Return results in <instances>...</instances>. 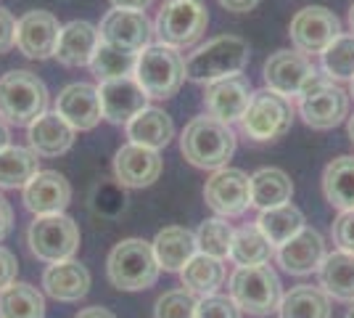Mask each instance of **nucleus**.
<instances>
[{
  "mask_svg": "<svg viewBox=\"0 0 354 318\" xmlns=\"http://www.w3.org/2000/svg\"><path fill=\"white\" fill-rule=\"evenodd\" d=\"M180 152L198 170H222L236 154V133L212 114L193 117L180 136Z\"/></svg>",
  "mask_w": 354,
  "mask_h": 318,
  "instance_id": "obj_1",
  "label": "nucleus"
},
{
  "mask_svg": "<svg viewBox=\"0 0 354 318\" xmlns=\"http://www.w3.org/2000/svg\"><path fill=\"white\" fill-rule=\"evenodd\" d=\"M251 48L243 37L238 35H220L212 37L209 43L198 46L191 56L185 59V75L193 82H217L222 77L241 75L249 64Z\"/></svg>",
  "mask_w": 354,
  "mask_h": 318,
  "instance_id": "obj_2",
  "label": "nucleus"
},
{
  "mask_svg": "<svg viewBox=\"0 0 354 318\" xmlns=\"http://www.w3.org/2000/svg\"><path fill=\"white\" fill-rule=\"evenodd\" d=\"M48 112V88L30 69H14L0 77V120L30 127Z\"/></svg>",
  "mask_w": 354,
  "mask_h": 318,
  "instance_id": "obj_3",
  "label": "nucleus"
},
{
  "mask_svg": "<svg viewBox=\"0 0 354 318\" xmlns=\"http://www.w3.org/2000/svg\"><path fill=\"white\" fill-rule=\"evenodd\" d=\"M159 263L153 255V247L146 239H122L106 258V273L111 287L122 292H140L156 284Z\"/></svg>",
  "mask_w": 354,
  "mask_h": 318,
  "instance_id": "obj_4",
  "label": "nucleus"
},
{
  "mask_svg": "<svg viewBox=\"0 0 354 318\" xmlns=\"http://www.w3.org/2000/svg\"><path fill=\"white\" fill-rule=\"evenodd\" d=\"M133 77L140 82L148 98H172L185 82V59L172 46H148L138 53Z\"/></svg>",
  "mask_w": 354,
  "mask_h": 318,
  "instance_id": "obj_5",
  "label": "nucleus"
},
{
  "mask_svg": "<svg viewBox=\"0 0 354 318\" xmlns=\"http://www.w3.org/2000/svg\"><path fill=\"white\" fill-rule=\"evenodd\" d=\"M230 297L233 303L241 308V313L249 316H270L278 310L283 300V289L278 273L270 265H246V268H236L230 276Z\"/></svg>",
  "mask_w": 354,
  "mask_h": 318,
  "instance_id": "obj_6",
  "label": "nucleus"
},
{
  "mask_svg": "<svg viewBox=\"0 0 354 318\" xmlns=\"http://www.w3.org/2000/svg\"><path fill=\"white\" fill-rule=\"evenodd\" d=\"M209 27V11L204 0H164L153 32L162 46L191 48L201 40Z\"/></svg>",
  "mask_w": 354,
  "mask_h": 318,
  "instance_id": "obj_7",
  "label": "nucleus"
},
{
  "mask_svg": "<svg viewBox=\"0 0 354 318\" xmlns=\"http://www.w3.org/2000/svg\"><path fill=\"white\" fill-rule=\"evenodd\" d=\"M296 98H299V114L312 130H330L349 114V93L320 72L312 77Z\"/></svg>",
  "mask_w": 354,
  "mask_h": 318,
  "instance_id": "obj_8",
  "label": "nucleus"
},
{
  "mask_svg": "<svg viewBox=\"0 0 354 318\" xmlns=\"http://www.w3.org/2000/svg\"><path fill=\"white\" fill-rule=\"evenodd\" d=\"M291 122H294L291 98L265 88L251 96V104L241 120V130L254 143H272L291 130Z\"/></svg>",
  "mask_w": 354,
  "mask_h": 318,
  "instance_id": "obj_9",
  "label": "nucleus"
},
{
  "mask_svg": "<svg viewBox=\"0 0 354 318\" xmlns=\"http://www.w3.org/2000/svg\"><path fill=\"white\" fill-rule=\"evenodd\" d=\"M80 226L69 215H37L27 231V244L32 255L43 263H61L72 260L80 249Z\"/></svg>",
  "mask_w": 354,
  "mask_h": 318,
  "instance_id": "obj_10",
  "label": "nucleus"
},
{
  "mask_svg": "<svg viewBox=\"0 0 354 318\" xmlns=\"http://www.w3.org/2000/svg\"><path fill=\"white\" fill-rule=\"evenodd\" d=\"M288 35H291V43L299 53L315 56V53H323L325 48L339 37L341 21L339 16L325 6H307V8L296 11V16L291 19V27H288Z\"/></svg>",
  "mask_w": 354,
  "mask_h": 318,
  "instance_id": "obj_11",
  "label": "nucleus"
},
{
  "mask_svg": "<svg viewBox=\"0 0 354 318\" xmlns=\"http://www.w3.org/2000/svg\"><path fill=\"white\" fill-rule=\"evenodd\" d=\"M204 199L220 218H238L251 207V175L238 167L214 170L204 186Z\"/></svg>",
  "mask_w": 354,
  "mask_h": 318,
  "instance_id": "obj_12",
  "label": "nucleus"
},
{
  "mask_svg": "<svg viewBox=\"0 0 354 318\" xmlns=\"http://www.w3.org/2000/svg\"><path fill=\"white\" fill-rule=\"evenodd\" d=\"M101 43L124 48L140 53L143 48L151 46L153 37V24L148 21L146 11H135V8H111L98 24Z\"/></svg>",
  "mask_w": 354,
  "mask_h": 318,
  "instance_id": "obj_13",
  "label": "nucleus"
},
{
  "mask_svg": "<svg viewBox=\"0 0 354 318\" xmlns=\"http://www.w3.org/2000/svg\"><path fill=\"white\" fill-rule=\"evenodd\" d=\"M315 75H317V69H315L312 59L299 51H275L262 67L265 85L286 98L299 96Z\"/></svg>",
  "mask_w": 354,
  "mask_h": 318,
  "instance_id": "obj_14",
  "label": "nucleus"
},
{
  "mask_svg": "<svg viewBox=\"0 0 354 318\" xmlns=\"http://www.w3.org/2000/svg\"><path fill=\"white\" fill-rule=\"evenodd\" d=\"M61 24L50 11H27L16 21V48L27 59H50L56 53Z\"/></svg>",
  "mask_w": 354,
  "mask_h": 318,
  "instance_id": "obj_15",
  "label": "nucleus"
},
{
  "mask_svg": "<svg viewBox=\"0 0 354 318\" xmlns=\"http://www.w3.org/2000/svg\"><path fill=\"white\" fill-rule=\"evenodd\" d=\"M98 98H101L104 120H109L111 125H127L135 114H140L148 106L146 91L140 88V82L133 75L101 82Z\"/></svg>",
  "mask_w": 354,
  "mask_h": 318,
  "instance_id": "obj_16",
  "label": "nucleus"
},
{
  "mask_svg": "<svg viewBox=\"0 0 354 318\" xmlns=\"http://www.w3.org/2000/svg\"><path fill=\"white\" fill-rule=\"evenodd\" d=\"M251 82L243 75L233 77H222L217 82H209L207 91H204V106L209 109V114L214 120L225 122V125H233L241 122L246 109L251 104Z\"/></svg>",
  "mask_w": 354,
  "mask_h": 318,
  "instance_id": "obj_17",
  "label": "nucleus"
},
{
  "mask_svg": "<svg viewBox=\"0 0 354 318\" xmlns=\"http://www.w3.org/2000/svg\"><path fill=\"white\" fill-rule=\"evenodd\" d=\"M325 239L315 228H301L294 239H288L275 249V260L286 273L291 276H310L320 271L325 260Z\"/></svg>",
  "mask_w": 354,
  "mask_h": 318,
  "instance_id": "obj_18",
  "label": "nucleus"
},
{
  "mask_svg": "<svg viewBox=\"0 0 354 318\" xmlns=\"http://www.w3.org/2000/svg\"><path fill=\"white\" fill-rule=\"evenodd\" d=\"M56 114L64 117L80 133L93 130L98 122L104 120L98 88L90 85V82H72V85H66L59 93V98H56Z\"/></svg>",
  "mask_w": 354,
  "mask_h": 318,
  "instance_id": "obj_19",
  "label": "nucleus"
},
{
  "mask_svg": "<svg viewBox=\"0 0 354 318\" xmlns=\"http://www.w3.org/2000/svg\"><path fill=\"white\" fill-rule=\"evenodd\" d=\"M162 157L153 149L138 146V143H124L114 154V175L122 186L127 188H146L162 175Z\"/></svg>",
  "mask_w": 354,
  "mask_h": 318,
  "instance_id": "obj_20",
  "label": "nucleus"
},
{
  "mask_svg": "<svg viewBox=\"0 0 354 318\" xmlns=\"http://www.w3.org/2000/svg\"><path fill=\"white\" fill-rule=\"evenodd\" d=\"M24 207L35 215H56L72 202V186L56 170H40L24 188Z\"/></svg>",
  "mask_w": 354,
  "mask_h": 318,
  "instance_id": "obj_21",
  "label": "nucleus"
},
{
  "mask_svg": "<svg viewBox=\"0 0 354 318\" xmlns=\"http://www.w3.org/2000/svg\"><path fill=\"white\" fill-rule=\"evenodd\" d=\"M90 271L80 260L50 263L43 273V289L59 303H80L90 292Z\"/></svg>",
  "mask_w": 354,
  "mask_h": 318,
  "instance_id": "obj_22",
  "label": "nucleus"
},
{
  "mask_svg": "<svg viewBox=\"0 0 354 318\" xmlns=\"http://www.w3.org/2000/svg\"><path fill=\"white\" fill-rule=\"evenodd\" d=\"M101 46V35L98 27H93L90 21H69L61 27L59 43H56V59L64 67H90V61L95 56V51Z\"/></svg>",
  "mask_w": 354,
  "mask_h": 318,
  "instance_id": "obj_23",
  "label": "nucleus"
},
{
  "mask_svg": "<svg viewBox=\"0 0 354 318\" xmlns=\"http://www.w3.org/2000/svg\"><path fill=\"white\" fill-rule=\"evenodd\" d=\"M74 130L69 122L59 117L56 112H45L43 117L32 122L27 127V138H30V149L37 157H61L72 149Z\"/></svg>",
  "mask_w": 354,
  "mask_h": 318,
  "instance_id": "obj_24",
  "label": "nucleus"
},
{
  "mask_svg": "<svg viewBox=\"0 0 354 318\" xmlns=\"http://www.w3.org/2000/svg\"><path fill=\"white\" fill-rule=\"evenodd\" d=\"M124 133L130 138V143L159 152L175 138V122L164 109L146 106L140 114H135L133 120L124 125Z\"/></svg>",
  "mask_w": 354,
  "mask_h": 318,
  "instance_id": "obj_25",
  "label": "nucleus"
},
{
  "mask_svg": "<svg viewBox=\"0 0 354 318\" xmlns=\"http://www.w3.org/2000/svg\"><path fill=\"white\" fill-rule=\"evenodd\" d=\"M151 247H153V255H156L159 268H164V271L169 273H180L188 265V260L198 252L196 233H191L188 228L183 226L162 228L156 233V239L151 242Z\"/></svg>",
  "mask_w": 354,
  "mask_h": 318,
  "instance_id": "obj_26",
  "label": "nucleus"
},
{
  "mask_svg": "<svg viewBox=\"0 0 354 318\" xmlns=\"http://www.w3.org/2000/svg\"><path fill=\"white\" fill-rule=\"evenodd\" d=\"M294 197V183L281 167H262L251 175V207L272 210L288 204Z\"/></svg>",
  "mask_w": 354,
  "mask_h": 318,
  "instance_id": "obj_27",
  "label": "nucleus"
},
{
  "mask_svg": "<svg viewBox=\"0 0 354 318\" xmlns=\"http://www.w3.org/2000/svg\"><path fill=\"white\" fill-rule=\"evenodd\" d=\"M320 287L328 297L341 303H354V255L336 249L325 255L320 265Z\"/></svg>",
  "mask_w": 354,
  "mask_h": 318,
  "instance_id": "obj_28",
  "label": "nucleus"
},
{
  "mask_svg": "<svg viewBox=\"0 0 354 318\" xmlns=\"http://www.w3.org/2000/svg\"><path fill=\"white\" fill-rule=\"evenodd\" d=\"M323 194L339 212L354 210V157L344 154L323 170Z\"/></svg>",
  "mask_w": 354,
  "mask_h": 318,
  "instance_id": "obj_29",
  "label": "nucleus"
},
{
  "mask_svg": "<svg viewBox=\"0 0 354 318\" xmlns=\"http://www.w3.org/2000/svg\"><path fill=\"white\" fill-rule=\"evenodd\" d=\"M225 265L222 260L209 258L204 252H196L188 265L180 271L183 279V287L188 289L196 297H209V294H217V289L225 284Z\"/></svg>",
  "mask_w": 354,
  "mask_h": 318,
  "instance_id": "obj_30",
  "label": "nucleus"
},
{
  "mask_svg": "<svg viewBox=\"0 0 354 318\" xmlns=\"http://www.w3.org/2000/svg\"><path fill=\"white\" fill-rule=\"evenodd\" d=\"M281 318H330V297L323 292V287L301 284L283 294L278 305Z\"/></svg>",
  "mask_w": 354,
  "mask_h": 318,
  "instance_id": "obj_31",
  "label": "nucleus"
},
{
  "mask_svg": "<svg viewBox=\"0 0 354 318\" xmlns=\"http://www.w3.org/2000/svg\"><path fill=\"white\" fill-rule=\"evenodd\" d=\"M37 173L40 159L27 146H6L0 152V188H24Z\"/></svg>",
  "mask_w": 354,
  "mask_h": 318,
  "instance_id": "obj_32",
  "label": "nucleus"
},
{
  "mask_svg": "<svg viewBox=\"0 0 354 318\" xmlns=\"http://www.w3.org/2000/svg\"><path fill=\"white\" fill-rule=\"evenodd\" d=\"M0 318H45L43 292L24 281H14L0 292Z\"/></svg>",
  "mask_w": 354,
  "mask_h": 318,
  "instance_id": "obj_33",
  "label": "nucleus"
},
{
  "mask_svg": "<svg viewBox=\"0 0 354 318\" xmlns=\"http://www.w3.org/2000/svg\"><path fill=\"white\" fill-rule=\"evenodd\" d=\"M257 226L267 236V242L278 249L281 244L294 239L296 233L304 228V215H301L299 207H294L288 202V204L272 207V210H262V215L257 218Z\"/></svg>",
  "mask_w": 354,
  "mask_h": 318,
  "instance_id": "obj_34",
  "label": "nucleus"
},
{
  "mask_svg": "<svg viewBox=\"0 0 354 318\" xmlns=\"http://www.w3.org/2000/svg\"><path fill=\"white\" fill-rule=\"evenodd\" d=\"M272 244L267 242V236L259 231L257 223L251 226L238 228L233 233V244H230V260L236 263L238 268H246V265H265L272 258Z\"/></svg>",
  "mask_w": 354,
  "mask_h": 318,
  "instance_id": "obj_35",
  "label": "nucleus"
},
{
  "mask_svg": "<svg viewBox=\"0 0 354 318\" xmlns=\"http://www.w3.org/2000/svg\"><path fill=\"white\" fill-rule=\"evenodd\" d=\"M135 61H138V53H133V51L101 43L98 51H95V56H93V61H90V69H93V75L98 77V82H106V80L133 75Z\"/></svg>",
  "mask_w": 354,
  "mask_h": 318,
  "instance_id": "obj_36",
  "label": "nucleus"
},
{
  "mask_svg": "<svg viewBox=\"0 0 354 318\" xmlns=\"http://www.w3.org/2000/svg\"><path fill=\"white\" fill-rule=\"evenodd\" d=\"M233 233L236 231L227 223V218H212V220H204L196 231V247H198V252H204L209 258L225 260L230 258Z\"/></svg>",
  "mask_w": 354,
  "mask_h": 318,
  "instance_id": "obj_37",
  "label": "nucleus"
},
{
  "mask_svg": "<svg viewBox=\"0 0 354 318\" xmlns=\"http://www.w3.org/2000/svg\"><path fill=\"white\" fill-rule=\"evenodd\" d=\"M320 59L330 80H354V32H341L320 53Z\"/></svg>",
  "mask_w": 354,
  "mask_h": 318,
  "instance_id": "obj_38",
  "label": "nucleus"
},
{
  "mask_svg": "<svg viewBox=\"0 0 354 318\" xmlns=\"http://www.w3.org/2000/svg\"><path fill=\"white\" fill-rule=\"evenodd\" d=\"M198 297L188 289H169L153 305V318H196Z\"/></svg>",
  "mask_w": 354,
  "mask_h": 318,
  "instance_id": "obj_39",
  "label": "nucleus"
},
{
  "mask_svg": "<svg viewBox=\"0 0 354 318\" xmlns=\"http://www.w3.org/2000/svg\"><path fill=\"white\" fill-rule=\"evenodd\" d=\"M196 318H241V308L233 303V297L209 294V297H198Z\"/></svg>",
  "mask_w": 354,
  "mask_h": 318,
  "instance_id": "obj_40",
  "label": "nucleus"
},
{
  "mask_svg": "<svg viewBox=\"0 0 354 318\" xmlns=\"http://www.w3.org/2000/svg\"><path fill=\"white\" fill-rule=\"evenodd\" d=\"M333 242L339 244V249L354 255V210L341 212L333 220Z\"/></svg>",
  "mask_w": 354,
  "mask_h": 318,
  "instance_id": "obj_41",
  "label": "nucleus"
},
{
  "mask_svg": "<svg viewBox=\"0 0 354 318\" xmlns=\"http://www.w3.org/2000/svg\"><path fill=\"white\" fill-rule=\"evenodd\" d=\"M14 46H16V19L6 6H0V56L8 53Z\"/></svg>",
  "mask_w": 354,
  "mask_h": 318,
  "instance_id": "obj_42",
  "label": "nucleus"
},
{
  "mask_svg": "<svg viewBox=\"0 0 354 318\" xmlns=\"http://www.w3.org/2000/svg\"><path fill=\"white\" fill-rule=\"evenodd\" d=\"M16 271H19V260H16V255L11 252V249L0 247V292L8 287V284H14Z\"/></svg>",
  "mask_w": 354,
  "mask_h": 318,
  "instance_id": "obj_43",
  "label": "nucleus"
},
{
  "mask_svg": "<svg viewBox=\"0 0 354 318\" xmlns=\"http://www.w3.org/2000/svg\"><path fill=\"white\" fill-rule=\"evenodd\" d=\"M11 228H14V207L8 199L0 197V242L11 233Z\"/></svg>",
  "mask_w": 354,
  "mask_h": 318,
  "instance_id": "obj_44",
  "label": "nucleus"
},
{
  "mask_svg": "<svg viewBox=\"0 0 354 318\" xmlns=\"http://www.w3.org/2000/svg\"><path fill=\"white\" fill-rule=\"evenodd\" d=\"M220 6L233 11V14H249L251 8L259 6V0H220Z\"/></svg>",
  "mask_w": 354,
  "mask_h": 318,
  "instance_id": "obj_45",
  "label": "nucleus"
},
{
  "mask_svg": "<svg viewBox=\"0 0 354 318\" xmlns=\"http://www.w3.org/2000/svg\"><path fill=\"white\" fill-rule=\"evenodd\" d=\"M111 8H135V11H146L153 0H109Z\"/></svg>",
  "mask_w": 354,
  "mask_h": 318,
  "instance_id": "obj_46",
  "label": "nucleus"
},
{
  "mask_svg": "<svg viewBox=\"0 0 354 318\" xmlns=\"http://www.w3.org/2000/svg\"><path fill=\"white\" fill-rule=\"evenodd\" d=\"M74 318H117L111 310H106V308H98V305H93V308H85V310H80Z\"/></svg>",
  "mask_w": 354,
  "mask_h": 318,
  "instance_id": "obj_47",
  "label": "nucleus"
},
{
  "mask_svg": "<svg viewBox=\"0 0 354 318\" xmlns=\"http://www.w3.org/2000/svg\"><path fill=\"white\" fill-rule=\"evenodd\" d=\"M6 146H11V133H8V125L0 120V152H3Z\"/></svg>",
  "mask_w": 354,
  "mask_h": 318,
  "instance_id": "obj_48",
  "label": "nucleus"
},
{
  "mask_svg": "<svg viewBox=\"0 0 354 318\" xmlns=\"http://www.w3.org/2000/svg\"><path fill=\"white\" fill-rule=\"evenodd\" d=\"M349 141L354 143V117H349Z\"/></svg>",
  "mask_w": 354,
  "mask_h": 318,
  "instance_id": "obj_49",
  "label": "nucleus"
},
{
  "mask_svg": "<svg viewBox=\"0 0 354 318\" xmlns=\"http://www.w3.org/2000/svg\"><path fill=\"white\" fill-rule=\"evenodd\" d=\"M349 27H352V32H354V3H352V8H349Z\"/></svg>",
  "mask_w": 354,
  "mask_h": 318,
  "instance_id": "obj_50",
  "label": "nucleus"
},
{
  "mask_svg": "<svg viewBox=\"0 0 354 318\" xmlns=\"http://www.w3.org/2000/svg\"><path fill=\"white\" fill-rule=\"evenodd\" d=\"M346 318H354V303H352V308L346 310Z\"/></svg>",
  "mask_w": 354,
  "mask_h": 318,
  "instance_id": "obj_51",
  "label": "nucleus"
},
{
  "mask_svg": "<svg viewBox=\"0 0 354 318\" xmlns=\"http://www.w3.org/2000/svg\"><path fill=\"white\" fill-rule=\"evenodd\" d=\"M352 98H354V80H352Z\"/></svg>",
  "mask_w": 354,
  "mask_h": 318,
  "instance_id": "obj_52",
  "label": "nucleus"
}]
</instances>
